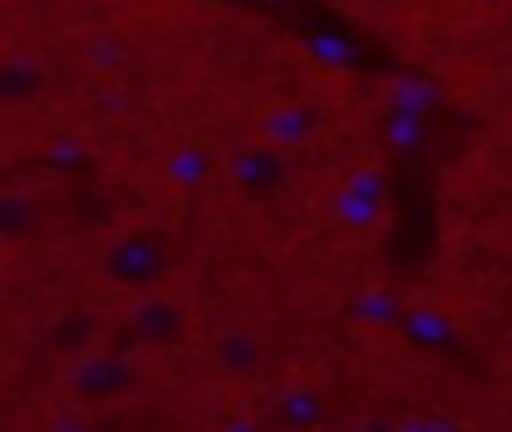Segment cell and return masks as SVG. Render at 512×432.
<instances>
[{"mask_svg": "<svg viewBox=\"0 0 512 432\" xmlns=\"http://www.w3.org/2000/svg\"><path fill=\"white\" fill-rule=\"evenodd\" d=\"M16 4H36V0H16Z\"/></svg>", "mask_w": 512, "mask_h": 432, "instance_id": "cell-11", "label": "cell"}, {"mask_svg": "<svg viewBox=\"0 0 512 432\" xmlns=\"http://www.w3.org/2000/svg\"><path fill=\"white\" fill-rule=\"evenodd\" d=\"M172 176H176L180 184H200V180H204V160H200V152H196V148L176 152V160H172Z\"/></svg>", "mask_w": 512, "mask_h": 432, "instance_id": "cell-10", "label": "cell"}, {"mask_svg": "<svg viewBox=\"0 0 512 432\" xmlns=\"http://www.w3.org/2000/svg\"><path fill=\"white\" fill-rule=\"evenodd\" d=\"M192 328V316H188V304L168 296L164 288L156 292H140L132 296L128 312H124V332L140 344V348H152V352H168L176 348Z\"/></svg>", "mask_w": 512, "mask_h": 432, "instance_id": "cell-2", "label": "cell"}, {"mask_svg": "<svg viewBox=\"0 0 512 432\" xmlns=\"http://www.w3.org/2000/svg\"><path fill=\"white\" fill-rule=\"evenodd\" d=\"M44 224V208L24 188H0V244H16L36 236Z\"/></svg>", "mask_w": 512, "mask_h": 432, "instance_id": "cell-8", "label": "cell"}, {"mask_svg": "<svg viewBox=\"0 0 512 432\" xmlns=\"http://www.w3.org/2000/svg\"><path fill=\"white\" fill-rule=\"evenodd\" d=\"M224 172H228L236 192H244V196H272V192L284 188V180L292 172V156H288V148L272 144L268 136L264 140H244V144H236L228 152Z\"/></svg>", "mask_w": 512, "mask_h": 432, "instance_id": "cell-4", "label": "cell"}, {"mask_svg": "<svg viewBox=\"0 0 512 432\" xmlns=\"http://www.w3.org/2000/svg\"><path fill=\"white\" fill-rule=\"evenodd\" d=\"M208 356H212V364H216L224 376L244 380V376H256V372L264 368L268 344H264V336H260L256 328H248V324H224V328L212 332Z\"/></svg>", "mask_w": 512, "mask_h": 432, "instance_id": "cell-5", "label": "cell"}, {"mask_svg": "<svg viewBox=\"0 0 512 432\" xmlns=\"http://www.w3.org/2000/svg\"><path fill=\"white\" fill-rule=\"evenodd\" d=\"M132 364L116 352H80L64 368V392L80 404H108L132 392Z\"/></svg>", "mask_w": 512, "mask_h": 432, "instance_id": "cell-3", "label": "cell"}, {"mask_svg": "<svg viewBox=\"0 0 512 432\" xmlns=\"http://www.w3.org/2000/svg\"><path fill=\"white\" fill-rule=\"evenodd\" d=\"M272 408H276V420L284 428H320L324 424V412H328V400H324V392L316 384L288 380V384H280Z\"/></svg>", "mask_w": 512, "mask_h": 432, "instance_id": "cell-7", "label": "cell"}, {"mask_svg": "<svg viewBox=\"0 0 512 432\" xmlns=\"http://www.w3.org/2000/svg\"><path fill=\"white\" fill-rule=\"evenodd\" d=\"M312 128H316L312 108L292 104V108H276V112L268 116L264 136H268L272 144H280V148H296L300 140H308V136H312Z\"/></svg>", "mask_w": 512, "mask_h": 432, "instance_id": "cell-9", "label": "cell"}, {"mask_svg": "<svg viewBox=\"0 0 512 432\" xmlns=\"http://www.w3.org/2000/svg\"><path fill=\"white\" fill-rule=\"evenodd\" d=\"M48 72L36 56L28 52H8L0 56V108H28L44 96Z\"/></svg>", "mask_w": 512, "mask_h": 432, "instance_id": "cell-6", "label": "cell"}, {"mask_svg": "<svg viewBox=\"0 0 512 432\" xmlns=\"http://www.w3.org/2000/svg\"><path fill=\"white\" fill-rule=\"evenodd\" d=\"M96 272L104 284H112L128 296L156 292L172 280V248L152 228H128L100 248Z\"/></svg>", "mask_w": 512, "mask_h": 432, "instance_id": "cell-1", "label": "cell"}]
</instances>
